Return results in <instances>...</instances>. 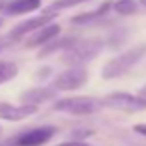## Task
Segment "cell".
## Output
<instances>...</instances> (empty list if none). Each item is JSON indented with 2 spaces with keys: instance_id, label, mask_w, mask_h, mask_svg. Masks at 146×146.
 <instances>
[{
  "instance_id": "cell-1",
  "label": "cell",
  "mask_w": 146,
  "mask_h": 146,
  "mask_svg": "<svg viewBox=\"0 0 146 146\" xmlns=\"http://www.w3.org/2000/svg\"><path fill=\"white\" fill-rule=\"evenodd\" d=\"M144 54H146V43H141V45H135V47L127 49V51H124L122 54L114 56L112 60H109L107 64L103 66L101 77L107 79V81L109 79L122 77V75H125L127 71H131Z\"/></svg>"
},
{
  "instance_id": "cell-2",
  "label": "cell",
  "mask_w": 146,
  "mask_h": 146,
  "mask_svg": "<svg viewBox=\"0 0 146 146\" xmlns=\"http://www.w3.org/2000/svg\"><path fill=\"white\" fill-rule=\"evenodd\" d=\"M103 47V39L94 38V39H75L71 47L66 51V54L62 56V60L66 64H69L71 68H82L86 62H90L92 58L99 54Z\"/></svg>"
},
{
  "instance_id": "cell-3",
  "label": "cell",
  "mask_w": 146,
  "mask_h": 146,
  "mask_svg": "<svg viewBox=\"0 0 146 146\" xmlns=\"http://www.w3.org/2000/svg\"><path fill=\"white\" fill-rule=\"evenodd\" d=\"M101 107V99L94 98H86V96H77V98H64V99H56L52 109L58 112H68V114L75 116H86V114H94Z\"/></svg>"
},
{
  "instance_id": "cell-4",
  "label": "cell",
  "mask_w": 146,
  "mask_h": 146,
  "mask_svg": "<svg viewBox=\"0 0 146 146\" xmlns=\"http://www.w3.org/2000/svg\"><path fill=\"white\" fill-rule=\"evenodd\" d=\"M101 107L124 112H141L146 111V99L142 96H135L129 92H112L101 99Z\"/></svg>"
},
{
  "instance_id": "cell-5",
  "label": "cell",
  "mask_w": 146,
  "mask_h": 146,
  "mask_svg": "<svg viewBox=\"0 0 146 146\" xmlns=\"http://www.w3.org/2000/svg\"><path fill=\"white\" fill-rule=\"evenodd\" d=\"M88 81V71L84 68H69L66 71H62L60 75H56L52 79L51 86L56 92H71L79 90L86 84Z\"/></svg>"
},
{
  "instance_id": "cell-6",
  "label": "cell",
  "mask_w": 146,
  "mask_h": 146,
  "mask_svg": "<svg viewBox=\"0 0 146 146\" xmlns=\"http://www.w3.org/2000/svg\"><path fill=\"white\" fill-rule=\"evenodd\" d=\"M54 15H56V13L43 11L41 15H38V17H34V19H26V21L19 23V25H15L11 30H9L8 39L15 41V39H21L23 36H26V34H34L36 30H39V28H43V26L51 25V19L54 17Z\"/></svg>"
},
{
  "instance_id": "cell-7",
  "label": "cell",
  "mask_w": 146,
  "mask_h": 146,
  "mask_svg": "<svg viewBox=\"0 0 146 146\" xmlns=\"http://www.w3.org/2000/svg\"><path fill=\"white\" fill-rule=\"evenodd\" d=\"M62 32L60 25H56V23H51V25L43 26V28H39V30H36L34 34H30V38L25 41V47L32 49V47H45V45H49L51 41H54V39H58V34Z\"/></svg>"
},
{
  "instance_id": "cell-8",
  "label": "cell",
  "mask_w": 146,
  "mask_h": 146,
  "mask_svg": "<svg viewBox=\"0 0 146 146\" xmlns=\"http://www.w3.org/2000/svg\"><path fill=\"white\" fill-rule=\"evenodd\" d=\"M56 133V127L52 125H43V127H36L32 131H26L17 139V146H41L52 139Z\"/></svg>"
},
{
  "instance_id": "cell-9",
  "label": "cell",
  "mask_w": 146,
  "mask_h": 146,
  "mask_svg": "<svg viewBox=\"0 0 146 146\" xmlns=\"http://www.w3.org/2000/svg\"><path fill=\"white\" fill-rule=\"evenodd\" d=\"M38 107L36 105H11L6 101H0V118L8 122H19L28 116L36 114Z\"/></svg>"
},
{
  "instance_id": "cell-10",
  "label": "cell",
  "mask_w": 146,
  "mask_h": 146,
  "mask_svg": "<svg viewBox=\"0 0 146 146\" xmlns=\"http://www.w3.org/2000/svg\"><path fill=\"white\" fill-rule=\"evenodd\" d=\"M56 90L52 86H38V88H30L21 94V101L23 105H36L38 107L39 103H45L49 99H54Z\"/></svg>"
},
{
  "instance_id": "cell-11",
  "label": "cell",
  "mask_w": 146,
  "mask_h": 146,
  "mask_svg": "<svg viewBox=\"0 0 146 146\" xmlns=\"http://www.w3.org/2000/svg\"><path fill=\"white\" fill-rule=\"evenodd\" d=\"M39 2L36 0H8L4 6V11L9 15H25V13H30L39 9Z\"/></svg>"
},
{
  "instance_id": "cell-12",
  "label": "cell",
  "mask_w": 146,
  "mask_h": 146,
  "mask_svg": "<svg viewBox=\"0 0 146 146\" xmlns=\"http://www.w3.org/2000/svg\"><path fill=\"white\" fill-rule=\"evenodd\" d=\"M111 8H112L111 2H105L103 6H99V8L94 9V11H86V13H81V15L71 17V25H90V23H94L96 19H101Z\"/></svg>"
},
{
  "instance_id": "cell-13",
  "label": "cell",
  "mask_w": 146,
  "mask_h": 146,
  "mask_svg": "<svg viewBox=\"0 0 146 146\" xmlns=\"http://www.w3.org/2000/svg\"><path fill=\"white\" fill-rule=\"evenodd\" d=\"M112 9H114L118 15H133V13L139 11V4L135 0H116L112 4Z\"/></svg>"
},
{
  "instance_id": "cell-14",
  "label": "cell",
  "mask_w": 146,
  "mask_h": 146,
  "mask_svg": "<svg viewBox=\"0 0 146 146\" xmlns=\"http://www.w3.org/2000/svg\"><path fill=\"white\" fill-rule=\"evenodd\" d=\"M17 71H19L17 64H13V62H8V60L0 62V84H4V82L11 81V79L17 75Z\"/></svg>"
},
{
  "instance_id": "cell-15",
  "label": "cell",
  "mask_w": 146,
  "mask_h": 146,
  "mask_svg": "<svg viewBox=\"0 0 146 146\" xmlns=\"http://www.w3.org/2000/svg\"><path fill=\"white\" fill-rule=\"evenodd\" d=\"M82 2H88V0H56V2H52L45 11H47V13H56V11H60V9L73 8V6L82 4Z\"/></svg>"
},
{
  "instance_id": "cell-16",
  "label": "cell",
  "mask_w": 146,
  "mask_h": 146,
  "mask_svg": "<svg viewBox=\"0 0 146 146\" xmlns=\"http://www.w3.org/2000/svg\"><path fill=\"white\" fill-rule=\"evenodd\" d=\"M133 131L139 135H142V137H146V124H135L133 125Z\"/></svg>"
},
{
  "instance_id": "cell-17",
  "label": "cell",
  "mask_w": 146,
  "mask_h": 146,
  "mask_svg": "<svg viewBox=\"0 0 146 146\" xmlns=\"http://www.w3.org/2000/svg\"><path fill=\"white\" fill-rule=\"evenodd\" d=\"M141 4H142V6H146V0H141Z\"/></svg>"
},
{
  "instance_id": "cell-18",
  "label": "cell",
  "mask_w": 146,
  "mask_h": 146,
  "mask_svg": "<svg viewBox=\"0 0 146 146\" xmlns=\"http://www.w3.org/2000/svg\"><path fill=\"white\" fill-rule=\"evenodd\" d=\"M2 43H4V41H2V39H0V47H2Z\"/></svg>"
},
{
  "instance_id": "cell-19",
  "label": "cell",
  "mask_w": 146,
  "mask_h": 146,
  "mask_svg": "<svg viewBox=\"0 0 146 146\" xmlns=\"http://www.w3.org/2000/svg\"><path fill=\"white\" fill-rule=\"evenodd\" d=\"M36 2H39V4H41V0H36Z\"/></svg>"
},
{
  "instance_id": "cell-20",
  "label": "cell",
  "mask_w": 146,
  "mask_h": 146,
  "mask_svg": "<svg viewBox=\"0 0 146 146\" xmlns=\"http://www.w3.org/2000/svg\"><path fill=\"white\" fill-rule=\"evenodd\" d=\"M0 25H2V21H0Z\"/></svg>"
}]
</instances>
